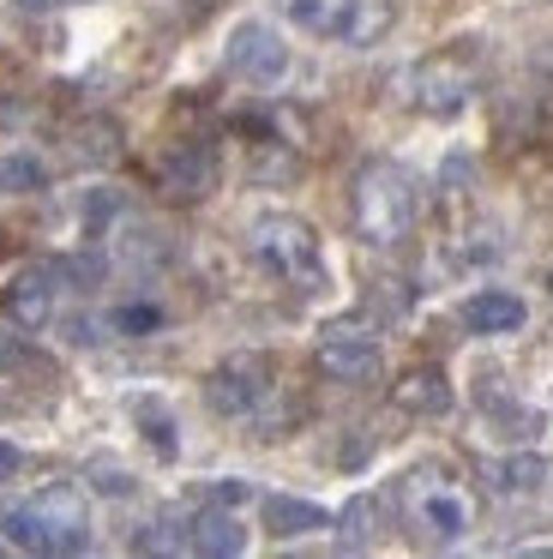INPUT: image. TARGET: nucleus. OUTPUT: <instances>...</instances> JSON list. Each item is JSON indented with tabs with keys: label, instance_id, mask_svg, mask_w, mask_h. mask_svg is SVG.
Listing matches in <instances>:
<instances>
[{
	"label": "nucleus",
	"instance_id": "f257e3e1",
	"mask_svg": "<svg viewBox=\"0 0 553 559\" xmlns=\"http://www.w3.org/2000/svg\"><path fill=\"white\" fill-rule=\"evenodd\" d=\"M391 499H397V518H403L409 530H415V542H427V547H451L475 530V499L463 493V481H457L445 463H415V469H403L391 487Z\"/></svg>",
	"mask_w": 553,
	"mask_h": 559
},
{
	"label": "nucleus",
	"instance_id": "f03ea898",
	"mask_svg": "<svg viewBox=\"0 0 553 559\" xmlns=\"http://www.w3.org/2000/svg\"><path fill=\"white\" fill-rule=\"evenodd\" d=\"M349 217H355V235L367 247H397L409 241L421 217V193H415V175L391 157H373L355 169V187H349Z\"/></svg>",
	"mask_w": 553,
	"mask_h": 559
},
{
	"label": "nucleus",
	"instance_id": "7ed1b4c3",
	"mask_svg": "<svg viewBox=\"0 0 553 559\" xmlns=\"http://www.w3.org/2000/svg\"><path fill=\"white\" fill-rule=\"evenodd\" d=\"M0 530L24 554H79L91 542V506H84V493L72 481H55L36 499H24V506L0 511Z\"/></svg>",
	"mask_w": 553,
	"mask_h": 559
},
{
	"label": "nucleus",
	"instance_id": "20e7f679",
	"mask_svg": "<svg viewBox=\"0 0 553 559\" xmlns=\"http://www.w3.org/2000/svg\"><path fill=\"white\" fill-rule=\"evenodd\" d=\"M247 253L259 259L271 277L295 283V289H325V253H319V235H313L307 217H295V211H264V217H252L247 229Z\"/></svg>",
	"mask_w": 553,
	"mask_h": 559
},
{
	"label": "nucleus",
	"instance_id": "39448f33",
	"mask_svg": "<svg viewBox=\"0 0 553 559\" xmlns=\"http://www.w3.org/2000/svg\"><path fill=\"white\" fill-rule=\"evenodd\" d=\"M295 31L319 43H343V49H373L391 37L397 0H276Z\"/></svg>",
	"mask_w": 553,
	"mask_h": 559
},
{
	"label": "nucleus",
	"instance_id": "423d86ee",
	"mask_svg": "<svg viewBox=\"0 0 553 559\" xmlns=\"http://www.w3.org/2000/svg\"><path fill=\"white\" fill-rule=\"evenodd\" d=\"M403 97L415 103L421 115H457L469 97H475V61L469 55H427V61L409 67L403 79Z\"/></svg>",
	"mask_w": 553,
	"mask_h": 559
},
{
	"label": "nucleus",
	"instance_id": "0eeeda50",
	"mask_svg": "<svg viewBox=\"0 0 553 559\" xmlns=\"http://www.w3.org/2000/svg\"><path fill=\"white\" fill-rule=\"evenodd\" d=\"M264 397H271V361H264L259 349L223 355V361L211 367V379H204V403H211L216 415H228V421L252 415Z\"/></svg>",
	"mask_w": 553,
	"mask_h": 559
},
{
	"label": "nucleus",
	"instance_id": "6e6552de",
	"mask_svg": "<svg viewBox=\"0 0 553 559\" xmlns=\"http://www.w3.org/2000/svg\"><path fill=\"white\" fill-rule=\"evenodd\" d=\"M228 73H235L240 85H276V79L289 73V43L276 37L264 19H240V25L228 31Z\"/></svg>",
	"mask_w": 553,
	"mask_h": 559
},
{
	"label": "nucleus",
	"instance_id": "1a4fd4ad",
	"mask_svg": "<svg viewBox=\"0 0 553 559\" xmlns=\"http://www.w3.org/2000/svg\"><path fill=\"white\" fill-rule=\"evenodd\" d=\"M319 373L325 379H337V385H373L379 379V367H385V355H379V343L367 337V331H349V325H331L319 337Z\"/></svg>",
	"mask_w": 553,
	"mask_h": 559
},
{
	"label": "nucleus",
	"instance_id": "9d476101",
	"mask_svg": "<svg viewBox=\"0 0 553 559\" xmlns=\"http://www.w3.org/2000/svg\"><path fill=\"white\" fill-rule=\"evenodd\" d=\"M55 301H60V271L55 265H24V271H12V283L0 289V313L19 331H43L48 319H55Z\"/></svg>",
	"mask_w": 553,
	"mask_h": 559
},
{
	"label": "nucleus",
	"instance_id": "9b49d317",
	"mask_svg": "<svg viewBox=\"0 0 553 559\" xmlns=\"http://www.w3.org/2000/svg\"><path fill=\"white\" fill-rule=\"evenodd\" d=\"M156 181H163L168 199H180V205H199V199L216 187V145H204V139L175 145L163 163H156Z\"/></svg>",
	"mask_w": 553,
	"mask_h": 559
},
{
	"label": "nucleus",
	"instance_id": "f8f14e48",
	"mask_svg": "<svg viewBox=\"0 0 553 559\" xmlns=\"http://www.w3.org/2000/svg\"><path fill=\"white\" fill-rule=\"evenodd\" d=\"M529 319V307L517 301L511 289H481L463 301V325L475 331V337H505V331H517Z\"/></svg>",
	"mask_w": 553,
	"mask_h": 559
},
{
	"label": "nucleus",
	"instance_id": "ddd939ff",
	"mask_svg": "<svg viewBox=\"0 0 553 559\" xmlns=\"http://www.w3.org/2000/svg\"><path fill=\"white\" fill-rule=\"evenodd\" d=\"M259 518L276 542H295V535H313V530H331V511L313 506V499H289V493H271L259 499Z\"/></svg>",
	"mask_w": 553,
	"mask_h": 559
},
{
	"label": "nucleus",
	"instance_id": "4468645a",
	"mask_svg": "<svg viewBox=\"0 0 553 559\" xmlns=\"http://www.w3.org/2000/svg\"><path fill=\"white\" fill-rule=\"evenodd\" d=\"M187 547H192V554L228 559V554L247 547V535H240V523L228 518V506H204V511H192V518H187Z\"/></svg>",
	"mask_w": 553,
	"mask_h": 559
},
{
	"label": "nucleus",
	"instance_id": "2eb2a0df",
	"mask_svg": "<svg viewBox=\"0 0 553 559\" xmlns=\"http://www.w3.org/2000/svg\"><path fill=\"white\" fill-rule=\"evenodd\" d=\"M391 397H397V409H409V415H445L451 409V379H445L439 367H409L391 385Z\"/></svg>",
	"mask_w": 553,
	"mask_h": 559
},
{
	"label": "nucleus",
	"instance_id": "dca6fc26",
	"mask_svg": "<svg viewBox=\"0 0 553 559\" xmlns=\"http://www.w3.org/2000/svg\"><path fill=\"white\" fill-rule=\"evenodd\" d=\"M548 469L553 463L548 457H505V463H493V493H505V499H541V487H548Z\"/></svg>",
	"mask_w": 553,
	"mask_h": 559
},
{
	"label": "nucleus",
	"instance_id": "f3484780",
	"mask_svg": "<svg viewBox=\"0 0 553 559\" xmlns=\"http://www.w3.org/2000/svg\"><path fill=\"white\" fill-rule=\"evenodd\" d=\"M0 373H12V379H55V361L36 355L24 337H12V331L0 325Z\"/></svg>",
	"mask_w": 553,
	"mask_h": 559
},
{
	"label": "nucleus",
	"instance_id": "a211bd4d",
	"mask_svg": "<svg viewBox=\"0 0 553 559\" xmlns=\"http://www.w3.org/2000/svg\"><path fill=\"white\" fill-rule=\"evenodd\" d=\"M43 187H48V169L31 157V151L0 157V193H43Z\"/></svg>",
	"mask_w": 553,
	"mask_h": 559
},
{
	"label": "nucleus",
	"instance_id": "6ab92c4d",
	"mask_svg": "<svg viewBox=\"0 0 553 559\" xmlns=\"http://www.w3.org/2000/svg\"><path fill=\"white\" fill-rule=\"evenodd\" d=\"M79 163H115L120 157V133L108 121H91V127H79Z\"/></svg>",
	"mask_w": 553,
	"mask_h": 559
},
{
	"label": "nucleus",
	"instance_id": "aec40b11",
	"mask_svg": "<svg viewBox=\"0 0 553 559\" xmlns=\"http://www.w3.org/2000/svg\"><path fill=\"white\" fill-rule=\"evenodd\" d=\"M373 511H379V506H373L367 493L343 506V518H337V535H343V547H367V542H373Z\"/></svg>",
	"mask_w": 553,
	"mask_h": 559
},
{
	"label": "nucleus",
	"instance_id": "412c9836",
	"mask_svg": "<svg viewBox=\"0 0 553 559\" xmlns=\"http://www.w3.org/2000/svg\"><path fill=\"white\" fill-rule=\"evenodd\" d=\"M139 421L151 427V445L163 451V457H175V421H168V415H156V403H139Z\"/></svg>",
	"mask_w": 553,
	"mask_h": 559
},
{
	"label": "nucleus",
	"instance_id": "4be33fe9",
	"mask_svg": "<svg viewBox=\"0 0 553 559\" xmlns=\"http://www.w3.org/2000/svg\"><path fill=\"white\" fill-rule=\"evenodd\" d=\"M108 325H115V331H156V325H163V313H156V307H120Z\"/></svg>",
	"mask_w": 553,
	"mask_h": 559
},
{
	"label": "nucleus",
	"instance_id": "5701e85b",
	"mask_svg": "<svg viewBox=\"0 0 553 559\" xmlns=\"http://www.w3.org/2000/svg\"><path fill=\"white\" fill-rule=\"evenodd\" d=\"M247 499H252V487H247V481H235V475L211 487V506H247Z\"/></svg>",
	"mask_w": 553,
	"mask_h": 559
},
{
	"label": "nucleus",
	"instance_id": "b1692460",
	"mask_svg": "<svg viewBox=\"0 0 553 559\" xmlns=\"http://www.w3.org/2000/svg\"><path fill=\"white\" fill-rule=\"evenodd\" d=\"M91 475H103V481H96L103 493H127V487H132V475H127V469H115V463H96Z\"/></svg>",
	"mask_w": 553,
	"mask_h": 559
},
{
	"label": "nucleus",
	"instance_id": "393cba45",
	"mask_svg": "<svg viewBox=\"0 0 553 559\" xmlns=\"http://www.w3.org/2000/svg\"><path fill=\"white\" fill-rule=\"evenodd\" d=\"M12 469H19V445H12V439H0V481H7Z\"/></svg>",
	"mask_w": 553,
	"mask_h": 559
},
{
	"label": "nucleus",
	"instance_id": "a878e982",
	"mask_svg": "<svg viewBox=\"0 0 553 559\" xmlns=\"http://www.w3.org/2000/svg\"><path fill=\"white\" fill-rule=\"evenodd\" d=\"M24 13H60V7H72V0H19Z\"/></svg>",
	"mask_w": 553,
	"mask_h": 559
}]
</instances>
